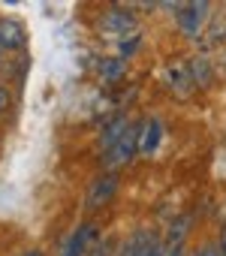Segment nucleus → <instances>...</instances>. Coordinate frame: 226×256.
Here are the masks:
<instances>
[{
  "label": "nucleus",
  "mask_w": 226,
  "mask_h": 256,
  "mask_svg": "<svg viewBox=\"0 0 226 256\" xmlns=\"http://www.w3.org/2000/svg\"><path fill=\"white\" fill-rule=\"evenodd\" d=\"M96 76H100L102 82H108V84L118 82V78L127 76V60L118 58V54H115V58H100V60H96Z\"/></svg>",
  "instance_id": "9b49d317"
},
{
  "label": "nucleus",
  "mask_w": 226,
  "mask_h": 256,
  "mask_svg": "<svg viewBox=\"0 0 226 256\" xmlns=\"http://www.w3.org/2000/svg\"><path fill=\"white\" fill-rule=\"evenodd\" d=\"M193 256H196V253H193Z\"/></svg>",
  "instance_id": "a211bd4d"
},
{
  "label": "nucleus",
  "mask_w": 226,
  "mask_h": 256,
  "mask_svg": "<svg viewBox=\"0 0 226 256\" xmlns=\"http://www.w3.org/2000/svg\"><path fill=\"white\" fill-rule=\"evenodd\" d=\"M166 82H169V88H172L181 100H187V96L196 90V78H193V72H190V64H181V60H169V66H166Z\"/></svg>",
  "instance_id": "0eeeda50"
},
{
  "label": "nucleus",
  "mask_w": 226,
  "mask_h": 256,
  "mask_svg": "<svg viewBox=\"0 0 226 256\" xmlns=\"http://www.w3.org/2000/svg\"><path fill=\"white\" fill-rule=\"evenodd\" d=\"M118 187H121L118 172H106V175L94 178L90 187H88V196H84V208H88V211H100V208H106L112 199L118 196Z\"/></svg>",
  "instance_id": "20e7f679"
},
{
  "label": "nucleus",
  "mask_w": 226,
  "mask_h": 256,
  "mask_svg": "<svg viewBox=\"0 0 226 256\" xmlns=\"http://www.w3.org/2000/svg\"><path fill=\"white\" fill-rule=\"evenodd\" d=\"M196 256H223V250H220V244L208 241V244H202V247L196 250Z\"/></svg>",
  "instance_id": "2eb2a0df"
},
{
  "label": "nucleus",
  "mask_w": 226,
  "mask_h": 256,
  "mask_svg": "<svg viewBox=\"0 0 226 256\" xmlns=\"http://www.w3.org/2000/svg\"><path fill=\"white\" fill-rule=\"evenodd\" d=\"M139 42H142V36H139V34H130V36H124V40L118 42V58H124V60H127L133 52H139Z\"/></svg>",
  "instance_id": "ddd939ff"
},
{
  "label": "nucleus",
  "mask_w": 226,
  "mask_h": 256,
  "mask_svg": "<svg viewBox=\"0 0 226 256\" xmlns=\"http://www.w3.org/2000/svg\"><path fill=\"white\" fill-rule=\"evenodd\" d=\"M190 223H193L190 217H178V220L169 226L166 238H163L166 247H178V244H184V241H187V232H190Z\"/></svg>",
  "instance_id": "f8f14e48"
},
{
  "label": "nucleus",
  "mask_w": 226,
  "mask_h": 256,
  "mask_svg": "<svg viewBox=\"0 0 226 256\" xmlns=\"http://www.w3.org/2000/svg\"><path fill=\"white\" fill-rule=\"evenodd\" d=\"M28 42V34L18 18H0V54L4 52H22Z\"/></svg>",
  "instance_id": "6e6552de"
},
{
  "label": "nucleus",
  "mask_w": 226,
  "mask_h": 256,
  "mask_svg": "<svg viewBox=\"0 0 226 256\" xmlns=\"http://www.w3.org/2000/svg\"><path fill=\"white\" fill-rule=\"evenodd\" d=\"M22 256H46V253H42V250H24Z\"/></svg>",
  "instance_id": "f3484780"
},
{
  "label": "nucleus",
  "mask_w": 226,
  "mask_h": 256,
  "mask_svg": "<svg viewBox=\"0 0 226 256\" xmlns=\"http://www.w3.org/2000/svg\"><path fill=\"white\" fill-rule=\"evenodd\" d=\"M6 108H10V88L0 84V114H4Z\"/></svg>",
  "instance_id": "dca6fc26"
},
{
  "label": "nucleus",
  "mask_w": 226,
  "mask_h": 256,
  "mask_svg": "<svg viewBox=\"0 0 226 256\" xmlns=\"http://www.w3.org/2000/svg\"><path fill=\"white\" fill-rule=\"evenodd\" d=\"M136 24H139V18L133 16V6H112V10L102 16V28L112 30V34H118L121 40L130 36V34H139Z\"/></svg>",
  "instance_id": "423d86ee"
},
{
  "label": "nucleus",
  "mask_w": 226,
  "mask_h": 256,
  "mask_svg": "<svg viewBox=\"0 0 226 256\" xmlns=\"http://www.w3.org/2000/svg\"><path fill=\"white\" fill-rule=\"evenodd\" d=\"M208 12H211V4H205V0H199V4H181L175 12V24L184 36L196 40L208 24Z\"/></svg>",
  "instance_id": "7ed1b4c3"
},
{
  "label": "nucleus",
  "mask_w": 226,
  "mask_h": 256,
  "mask_svg": "<svg viewBox=\"0 0 226 256\" xmlns=\"http://www.w3.org/2000/svg\"><path fill=\"white\" fill-rule=\"evenodd\" d=\"M163 253H166V241L154 229H136L133 235H127V241L118 250V256H163Z\"/></svg>",
  "instance_id": "f03ea898"
},
{
  "label": "nucleus",
  "mask_w": 226,
  "mask_h": 256,
  "mask_svg": "<svg viewBox=\"0 0 226 256\" xmlns=\"http://www.w3.org/2000/svg\"><path fill=\"white\" fill-rule=\"evenodd\" d=\"M160 142H163V124H160V118H157V114H151L148 120H142V139H139V154H145V157L157 154Z\"/></svg>",
  "instance_id": "1a4fd4ad"
},
{
  "label": "nucleus",
  "mask_w": 226,
  "mask_h": 256,
  "mask_svg": "<svg viewBox=\"0 0 226 256\" xmlns=\"http://www.w3.org/2000/svg\"><path fill=\"white\" fill-rule=\"evenodd\" d=\"M96 241H100V226L88 220V223L76 226V232L70 235V241H66V247H64L60 256H88Z\"/></svg>",
  "instance_id": "39448f33"
},
{
  "label": "nucleus",
  "mask_w": 226,
  "mask_h": 256,
  "mask_svg": "<svg viewBox=\"0 0 226 256\" xmlns=\"http://www.w3.org/2000/svg\"><path fill=\"white\" fill-rule=\"evenodd\" d=\"M127 126H130V120H127V114H115L106 126H102V133H100V151L106 154L108 148H115V142L127 133Z\"/></svg>",
  "instance_id": "9d476101"
},
{
  "label": "nucleus",
  "mask_w": 226,
  "mask_h": 256,
  "mask_svg": "<svg viewBox=\"0 0 226 256\" xmlns=\"http://www.w3.org/2000/svg\"><path fill=\"white\" fill-rule=\"evenodd\" d=\"M88 256H112V241H108V238H100V241L90 247Z\"/></svg>",
  "instance_id": "4468645a"
},
{
  "label": "nucleus",
  "mask_w": 226,
  "mask_h": 256,
  "mask_svg": "<svg viewBox=\"0 0 226 256\" xmlns=\"http://www.w3.org/2000/svg\"><path fill=\"white\" fill-rule=\"evenodd\" d=\"M139 139H142V124H130L127 133L115 142V148H108L102 154V166L108 172H118V169L130 166L136 160V154H139Z\"/></svg>",
  "instance_id": "f257e3e1"
}]
</instances>
